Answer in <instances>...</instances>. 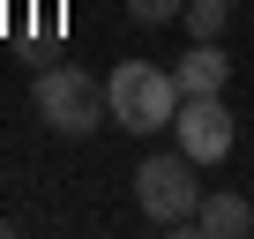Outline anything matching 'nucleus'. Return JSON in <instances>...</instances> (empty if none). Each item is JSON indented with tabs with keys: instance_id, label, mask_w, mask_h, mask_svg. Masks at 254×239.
<instances>
[{
	"instance_id": "1",
	"label": "nucleus",
	"mask_w": 254,
	"mask_h": 239,
	"mask_svg": "<svg viewBox=\"0 0 254 239\" xmlns=\"http://www.w3.org/2000/svg\"><path fill=\"white\" fill-rule=\"evenodd\" d=\"M105 97H112V127L120 135H157V127H172L180 120V75L172 67H157V60H120L112 75H105Z\"/></svg>"
},
{
	"instance_id": "2",
	"label": "nucleus",
	"mask_w": 254,
	"mask_h": 239,
	"mask_svg": "<svg viewBox=\"0 0 254 239\" xmlns=\"http://www.w3.org/2000/svg\"><path fill=\"white\" fill-rule=\"evenodd\" d=\"M202 165L187 157V150H157V157H142L135 165V202H142V217L157 224V232H187L194 224V209H202V179H194Z\"/></svg>"
},
{
	"instance_id": "3",
	"label": "nucleus",
	"mask_w": 254,
	"mask_h": 239,
	"mask_svg": "<svg viewBox=\"0 0 254 239\" xmlns=\"http://www.w3.org/2000/svg\"><path fill=\"white\" fill-rule=\"evenodd\" d=\"M38 120L53 135H97V120H112V97L90 67H45L38 75Z\"/></svg>"
},
{
	"instance_id": "4",
	"label": "nucleus",
	"mask_w": 254,
	"mask_h": 239,
	"mask_svg": "<svg viewBox=\"0 0 254 239\" xmlns=\"http://www.w3.org/2000/svg\"><path fill=\"white\" fill-rule=\"evenodd\" d=\"M172 135H180V150H187L194 165H224V157H232V142H239V120H232L224 90H209V97H180Z\"/></svg>"
},
{
	"instance_id": "5",
	"label": "nucleus",
	"mask_w": 254,
	"mask_h": 239,
	"mask_svg": "<svg viewBox=\"0 0 254 239\" xmlns=\"http://www.w3.org/2000/svg\"><path fill=\"white\" fill-rule=\"evenodd\" d=\"M172 75H180V90H187V97H209V90H224V82H232L224 38H194V45L172 60Z\"/></svg>"
},
{
	"instance_id": "6",
	"label": "nucleus",
	"mask_w": 254,
	"mask_h": 239,
	"mask_svg": "<svg viewBox=\"0 0 254 239\" xmlns=\"http://www.w3.org/2000/svg\"><path fill=\"white\" fill-rule=\"evenodd\" d=\"M187 232L247 239V232H254V202H247V194H232V187H217V194H202V209H194V224H187Z\"/></svg>"
},
{
	"instance_id": "7",
	"label": "nucleus",
	"mask_w": 254,
	"mask_h": 239,
	"mask_svg": "<svg viewBox=\"0 0 254 239\" xmlns=\"http://www.w3.org/2000/svg\"><path fill=\"white\" fill-rule=\"evenodd\" d=\"M187 38H224V23H232V0H187Z\"/></svg>"
},
{
	"instance_id": "8",
	"label": "nucleus",
	"mask_w": 254,
	"mask_h": 239,
	"mask_svg": "<svg viewBox=\"0 0 254 239\" xmlns=\"http://www.w3.org/2000/svg\"><path fill=\"white\" fill-rule=\"evenodd\" d=\"M180 15H187V0H127V23H142V30L180 23Z\"/></svg>"
}]
</instances>
